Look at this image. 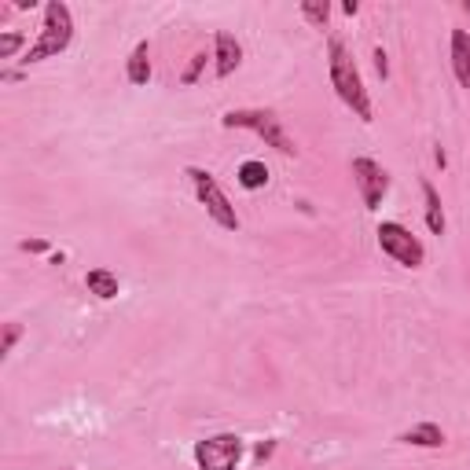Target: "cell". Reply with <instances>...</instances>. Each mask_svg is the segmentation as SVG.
<instances>
[{
	"label": "cell",
	"mask_w": 470,
	"mask_h": 470,
	"mask_svg": "<svg viewBox=\"0 0 470 470\" xmlns=\"http://www.w3.org/2000/svg\"><path fill=\"white\" fill-rule=\"evenodd\" d=\"M327 66H331V89L338 92V100L361 118V122H375V110H371V96L364 89V77L357 70V63H352L349 48L338 41V37H331L327 45Z\"/></svg>",
	"instance_id": "cell-1"
},
{
	"label": "cell",
	"mask_w": 470,
	"mask_h": 470,
	"mask_svg": "<svg viewBox=\"0 0 470 470\" xmlns=\"http://www.w3.org/2000/svg\"><path fill=\"white\" fill-rule=\"evenodd\" d=\"M70 45H74V15H70V8L63 4V0H48L45 4V26H41V33H37V41L26 48L22 66H37L45 59H56Z\"/></svg>",
	"instance_id": "cell-2"
},
{
	"label": "cell",
	"mask_w": 470,
	"mask_h": 470,
	"mask_svg": "<svg viewBox=\"0 0 470 470\" xmlns=\"http://www.w3.org/2000/svg\"><path fill=\"white\" fill-rule=\"evenodd\" d=\"M221 126H224V129H247V133L261 136L268 147H276L280 154H287V159H294V154H298L294 140H291V136L283 133V126H280V118L272 114V110H265V107L224 110V114H221Z\"/></svg>",
	"instance_id": "cell-3"
},
{
	"label": "cell",
	"mask_w": 470,
	"mask_h": 470,
	"mask_svg": "<svg viewBox=\"0 0 470 470\" xmlns=\"http://www.w3.org/2000/svg\"><path fill=\"white\" fill-rule=\"evenodd\" d=\"M184 177L191 180L195 195H199V203L206 206V213H210V221H213L217 228H224V231H239V213H235V206L228 203V195L221 191V184L213 180L210 170H203V166H187Z\"/></svg>",
	"instance_id": "cell-4"
},
{
	"label": "cell",
	"mask_w": 470,
	"mask_h": 470,
	"mask_svg": "<svg viewBox=\"0 0 470 470\" xmlns=\"http://www.w3.org/2000/svg\"><path fill=\"white\" fill-rule=\"evenodd\" d=\"M379 247L386 257H394L401 268H422L426 265V250L419 243V235H412V228H405L401 221H382L375 228Z\"/></svg>",
	"instance_id": "cell-5"
},
{
	"label": "cell",
	"mask_w": 470,
	"mask_h": 470,
	"mask_svg": "<svg viewBox=\"0 0 470 470\" xmlns=\"http://www.w3.org/2000/svg\"><path fill=\"white\" fill-rule=\"evenodd\" d=\"M243 438L239 434H213L206 441H195V463H199V470H239L243 463Z\"/></svg>",
	"instance_id": "cell-6"
},
{
	"label": "cell",
	"mask_w": 470,
	"mask_h": 470,
	"mask_svg": "<svg viewBox=\"0 0 470 470\" xmlns=\"http://www.w3.org/2000/svg\"><path fill=\"white\" fill-rule=\"evenodd\" d=\"M349 173H352V184H357V191H361V203L368 210H379L382 199L389 195V173L375 159H352Z\"/></svg>",
	"instance_id": "cell-7"
},
{
	"label": "cell",
	"mask_w": 470,
	"mask_h": 470,
	"mask_svg": "<svg viewBox=\"0 0 470 470\" xmlns=\"http://www.w3.org/2000/svg\"><path fill=\"white\" fill-rule=\"evenodd\" d=\"M239 63H243V45L235 41L228 30H217L213 33V70H217V77H231L239 70Z\"/></svg>",
	"instance_id": "cell-8"
},
{
	"label": "cell",
	"mask_w": 470,
	"mask_h": 470,
	"mask_svg": "<svg viewBox=\"0 0 470 470\" xmlns=\"http://www.w3.org/2000/svg\"><path fill=\"white\" fill-rule=\"evenodd\" d=\"M401 445H412V448H441L445 445V430L438 422H415L412 430L397 438Z\"/></svg>",
	"instance_id": "cell-9"
},
{
	"label": "cell",
	"mask_w": 470,
	"mask_h": 470,
	"mask_svg": "<svg viewBox=\"0 0 470 470\" xmlns=\"http://www.w3.org/2000/svg\"><path fill=\"white\" fill-rule=\"evenodd\" d=\"M452 74L463 89H470V33L452 30Z\"/></svg>",
	"instance_id": "cell-10"
},
{
	"label": "cell",
	"mask_w": 470,
	"mask_h": 470,
	"mask_svg": "<svg viewBox=\"0 0 470 470\" xmlns=\"http://www.w3.org/2000/svg\"><path fill=\"white\" fill-rule=\"evenodd\" d=\"M85 287H89V294H96L100 301H114L118 291H122V283H118V276H114L110 268H89V272H85Z\"/></svg>",
	"instance_id": "cell-11"
},
{
	"label": "cell",
	"mask_w": 470,
	"mask_h": 470,
	"mask_svg": "<svg viewBox=\"0 0 470 470\" xmlns=\"http://www.w3.org/2000/svg\"><path fill=\"white\" fill-rule=\"evenodd\" d=\"M422 203H426V210H422V217H426V228L434 231V235H445V210H441V195H438V187L430 184V180H422Z\"/></svg>",
	"instance_id": "cell-12"
},
{
	"label": "cell",
	"mask_w": 470,
	"mask_h": 470,
	"mask_svg": "<svg viewBox=\"0 0 470 470\" xmlns=\"http://www.w3.org/2000/svg\"><path fill=\"white\" fill-rule=\"evenodd\" d=\"M126 77H129V85H147L151 82V45L140 41L129 59H126Z\"/></svg>",
	"instance_id": "cell-13"
},
{
	"label": "cell",
	"mask_w": 470,
	"mask_h": 470,
	"mask_svg": "<svg viewBox=\"0 0 470 470\" xmlns=\"http://www.w3.org/2000/svg\"><path fill=\"white\" fill-rule=\"evenodd\" d=\"M235 180H239V187H247V191H261L268 184V166L257 162V159H247L239 170H235Z\"/></svg>",
	"instance_id": "cell-14"
},
{
	"label": "cell",
	"mask_w": 470,
	"mask_h": 470,
	"mask_svg": "<svg viewBox=\"0 0 470 470\" xmlns=\"http://www.w3.org/2000/svg\"><path fill=\"white\" fill-rule=\"evenodd\" d=\"M301 15L317 26V30H327V22H331V4L327 0H301Z\"/></svg>",
	"instance_id": "cell-15"
},
{
	"label": "cell",
	"mask_w": 470,
	"mask_h": 470,
	"mask_svg": "<svg viewBox=\"0 0 470 470\" xmlns=\"http://www.w3.org/2000/svg\"><path fill=\"white\" fill-rule=\"evenodd\" d=\"M22 338V324H4V338H0V361H8L12 357V349H15V342Z\"/></svg>",
	"instance_id": "cell-16"
},
{
	"label": "cell",
	"mask_w": 470,
	"mask_h": 470,
	"mask_svg": "<svg viewBox=\"0 0 470 470\" xmlns=\"http://www.w3.org/2000/svg\"><path fill=\"white\" fill-rule=\"evenodd\" d=\"M206 52H195L191 56V63H187V70L180 74V85H195V82H199V74H203V66H206Z\"/></svg>",
	"instance_id": "cell-17"
},
{
	"label": "cell",
	"mask_w": 470,
	"mask_h": 470,
	"mask_svg": "<svg viewBox=\"0 0 470 470\" xmlns=\"http://www.w3.org/2000/svg\"><path fill=\"white\" fill-rule=\"evenodd\" d=\"M22 45H26L22 33H15V30H12V33H0V59H12Z\"/></svg>",
	"instance_id": "cell-18"
},
{
	"label": "cell",
	"mask_w": 470,
	"mask_h": 470,
	"mask_svg": "<svg viewBox=\"0 0 470 470\" xmlns=\"http://www.w3.org/2000/svg\"><path fill=\"white\" fill-rule=\"evenodd\" d=\"M272 452H276V441H261V445L254 448V463H265V459H272Z\"/></svg>",
	"instance_id": "cell-19"
},
{
	"label": "cell",
	"mask_w": 470,
	"mask_h": 470,
	"mask_svg": "<svg viewBox=\"0 0 470 470\" xmlns=\"http://www.w3.org/2000/svg\"><path fill=\"white\" fill-rule=\"evenodd\" d=\"M375 70H379L382 82L389 77V59H386V52H382V48H375Z\"/></svg>",
	"instance_id": "cell-20"
},
{
	"label": "cell",
	"mask_w": 470,
	"mask_h": 470,
	"mask_svg": "<svg viewBox=\"0 0 470 470\" xmlns=\"http://www.w3.org/2000/svg\"><path fill=\"white\" fill-rule=\"evenodd\" d=\"M22 250H26V254H48V243H45V239H26Z\"/></svg>",
	"instance_id": "cell-21"
},
{
	"label": "cell",
	"mask_w": 470,
	"mask_h": 470,
	"mask_svg": "<svg viewBox=\"0 0 470 470\" xmlns=\"http://www.w3.org/2000/svg\"><path fill=\"white\" fill-rule=\"evenodd\" d=\"M342 12H345V15L352 19V15H357V12H361V4H357V0H345V4H342Z\"/></svg>",
	"instance_id": "cell-22"
},
{
	"label": "cell",
	"mask_w": 470,
	"mask_h": 470,
	"mask_svg": "<svg viewBox=\"0 0 470 470\" xmlns=\"http://www.w3.org/2000/svg\"><path fill=\"white\" fill-rule=\"evenodd\" d=\"M434 162H438V166H441V170H445V166H448V154H445V147H438V151H434Z\"/></svg>",
	"instance_id": "cell-23"
},
{
	"label": "cell",
	"mask_w": 470,
	"mask_h": 470,
	"mask_svg": "<svg viewBox=\"0 0 470 470\" xmlns=\"http://www.w3.org/2000/svg\"><path fill=\"white\" fill-rule=\"evenodd\" d=\"M463 12H466V15H470V0H466V4H463Z\"/></svg>",
	"instance_id": "cell-24"
},
{
	"label": "cell",
	"mask_w": 470,
	"mask_h": 470,
	"mask_svg": "<svg viewBox=\"0 0 470 470\" xmlns=\"http://www.w3.org/2000/svg\"><path fill=\"white\" fill-rule=\"evenodd\" d=\"M63 470H74V466H63Z\"/></svg>",
	"instance_id": "cell-25"
}]
</instances>
